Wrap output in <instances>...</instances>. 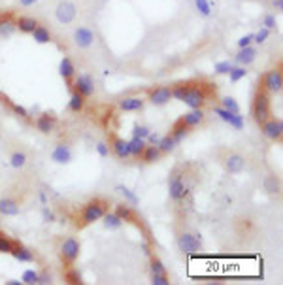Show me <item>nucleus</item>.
Instances as JSON below:
<instances>
[{
    "label": "nucleus",
    "instance_id": "nucleus-1",
    "mask_svg": "<svg viewBox=\"0 0 283 285\" xmlns=\"http://www.w3.org/2000/svg\"><path fill=\"white\" fill-rule=\"evenodd\" d=\"M108 212V202L104 199H93L89 200L83 210H81V216L77 219V229H85L94 221H100L102 216Z\"/></svg>",
    "mask_w": 283,
    "mask_h": 285
},
{
    "label": "nucleus",
    "instance_id": "nucleus-2",
    "mask_svg": "<svg viewBox=\"0 0 283 285\" xmlns=\"http://www.w3.org/2000/svg\"><path fill=\"white\" fill-rule=\"evenodd\" d=\"M270 93L265 91L263 87H259V91L255 93L253 98V106H251V113H253V119L257 121V125L265 123L266 119H270Z\"/></svg>",
    "mask_w": 283,
    "mask_h": 285
},
{
    "label": "nucleus",
    "instance_id": "nucleus-3",
    "mask_svg": "<svg viewBox=\"0 0 283 285\" xmlns=\"http://www.w3.org/2000/svg\"><path fill=\"white\" fill-rule=\"evenodd\" d=\"M79 251H81V246L77 242L76 238H66V240H62L59 248V257H60V263L64 265V268L68 267H74V263L77 261L79 257Z\"/></svg>",
    "mask_w": 283,
    "mask_h": 285
},
{
    "label": "nucleus",
    "instance_id": "nucleus-4",
    "mask_svg": "<svg viewBox=\"0 0 283 285\" xmlns=\"http://www.w3.org/2000/svg\"><path fill=\"white\" fill-rule=\"evenodd\" d=\"M183 102L187 104L191 110H197V108H204L208 102V93H206V85L204 83H198L189 89V93L185 95Z\"/></svg>",
    "mask_w": 283,
    "mask_h": 285
},
{
    "label": "nucleus",
    "instance_id": "nucleus-5",
    "mask_svg": "<svg viewBox=\"0 0 283 285\" xmlns=\"http://www.w3.org/2000/svg\"><path fill=\"white\" fill-rule=\"evenodd\" d=\"M187 185L183 182V176H181L178 170H174L170 176V180H168V195H170V199L174 202H181V200L187 197Z\"/></svg>",
    "mask_w": 283,
    "mask_h": 285
},
{
    "label": "nucleus",
    "instance_id": "nucleus-6",
    "mask_svg": "<svg viewBox=\"0 0 283 285\" xmlns=\"http://www.w3.org/2000/svg\"><path fill=\"white\" fill-rule=\"evenodd\" d=\"M76 15H77L76 4L70 2V0H60L59 4H57V8H55V19L59 21L60 25H70V23H74Z\"/></svg>",
    "mask_w": 283,
    "mask_h": 285
},
{
    "label": "nucleus",
    "instance_id": "nucleus-7",
    "mask_svg": "<svg viewBox=\"0 0 283 285\" xmlns=\"http://www.w3.org/2000/svg\"><path fill=\"white\" fill-rule=\"evenodd\" d=\"M261 87L268 91V93H282L283 89V74L280 68L268 70L263 79H261Z\"/></svg>",
    "mask_w": 283,
    "mask_h": 285
},
{
    "label": "nucleus",
    "instance_id": "nucleus-8",
    "mask_svg": "<svg viewBox=\"0 0 283 285\" xmlns=\"http://www.w3.org/2000/svg\"><path fill=\"white\" fill-rule=\"evenodd\" d=\"M176 244H178V250H180L181 253H187V255L197 253V251H200V248H202L200 238L191 233H181L180 236H178Z\"/></svg>",
    "mask_w": 283,
    "mask_h": 285
},
{
    "label": "nucleus",
    "instance_id": "nucleus-9",
    "mask_svg": "<svg viewBox=\"0 0 283 285\" xmlns=\"http://www.w3.org/2000/svg\"><path fill=\"white\" fill-rule=\"evenodd\" d=\"M261 127V132H263V136L268 140H272V142H280L283 136V123L282 119H266L265 123H261L259 125Z\"/></svg>",
    "mask_w": 283,
    "mask_h": 285
},
{
    "label": "nucleus",
    "instance_id": "nucleus-10",
    "mask_svg": "<svg viewBox=\"0 0 283 285\" xmlns=\"http://www.w3.org/2000/svg\"><path fill=\"white\" fill-rule=\"evenodd\" d=\"M72 89L77 91L81 96L89 98V96L94 95V79L91 78L89 74H79V76H76V79L72 81Z\"/></svg>",
    "mask_w": 283,
    "mask_h": 285
},
{
    "label": "nucleus",
    "instance_id": "nucleus-11",
    "mask_svg": "<svg viewBox=\"0 0 283 285\" xmlns=\"http://www.w3.org/2000/svg\"><path fill=\"white\" fill-rule=\"evenodd\" d=\"M223 164H225V170L229 174H240V172H244L248 161H246V157L244 155L232 151V153H229V155L223 159Z\"/></svg>",
    "mask_w": 283,
    "mask_h": 285
},
{
    "label": "nucleus",
    "instance_id": "nucleus-12",
    "mask_svg": "<svg viewBox=\"0 0 283 285\" xmlns=\"http://www.w3.org/2000/svg\"><path fill=\"white\" fill-rule=\"evenodd\" d=\"M74 43L79 49H89L94 43V32L89 26H77L74 30Z\"/></svg>",
    "mask_w": 283,
    "mask_h": 285
},
{
    "label": "nucleus",
    "instance_id": "nucleus-13",
    "mask_svg": "<svg viewBox=\"0 0 283 285\" xmlns=\"http://www.w3.org/2000/svg\"><path fill=\"white\" fill-rule=\"evenodd\" d=\"M149 102L153 104V106H164V104H168L172 100V91L170 87L166 85H161V87H155V89H149Z\"/></svg>",
    "mask_w": 283,
    "mask_h": 285
},
{
    "label": "nucleus",
    "instance_id": "nucleus-14",
    "mask_svg": "<svg viewBox=\"0 0 283 285\" xmlns=\"http://www.w3.org/2000/svg\"><path fill=\"white\" fill-rule=\"evenodd\" d=\"M110 151H112L117 159H121V161H127V159H130L129 142H127V140H123V138H119V136H115V134H112V138H110Z\"/></svg>",
    "mask_w": 283,
    "mask_h": 285
},
{
    "label": "nucleus",
    "instance_id": "nucleus-15",
    "mask_svg": "<svg viewBox=\"0 0 283 285\" xmlns=\"http://www.w3.org/2000/svg\"><path fill=\"white\" fill-rule=\"evenodd\" d=\"M117 217H119L123 223H134L138 229H142V221H138V216L134 214V210L130 204L127 202H121V204H115V210H113Z\"/></svg>",
    "mask_w": 283,
    "mask_h": 285
},
{
    "label": "nucleus",
    "instance_id": "nucleus-16",
    "mask_svg": "<svg viewBox=\"0 0 283 285\" xmlns=\"http://www.w3.org/2000/svg\"><path fill=\"white\" fill-rule=\"evenodd\" d=\"M255 59H257V47L255 45H248V47H240V51L236 53L234 59H232V64L249 66Z\"/></svg>",
    "mask_w": 283,
    "mask_h": 285
},
{
    "label": "nucleus",
    "instance_id": "nucleus-17",
    "mask_svg": "<svg viewBox=\"0 0 283 285\" xmlns=\"http://www.w3.org/2000/svg\"><path fill=\"white\" fill-rule=\"evenodd\" d=\"M72 159H74V153L68 144H59L51 151V161H55L57 164H68Z\"/></svg>",
    "mask_w": 283,
    "mask_h": 285
},
{
    "label": "nucleus",
    "instance_id": "nucleus-18",
    "mask_svg": "<svg viewBox=\"0 0 283 285\" xmlns=\"http://www.w3.org/2000/svg\"><path fill=\"white\" fill-rule=\"evenodd\" d=\"M59 74L64 78V81H66L68 89H72V78L76 76V64L72 62V59H70V57H62V59H60Z\"/></svg>",
    "mask_w": 283,
    "mask_h": 285
},
{
    "label": "nucleus",
    "instance_id": "nucleus-19",
    "mask_svg": "<svg viewBox=\"0 0 283 285\" xmlns=\"http://www.w3.org/2000/svg\"><path fill=\"white\" fill-rule=\"evenodd\" d=\"M9 255L19 263H32L34 261V253L19 242H13V248L9 251Z\"/></svg>",
    "mask_w": 283,
    "mask_h": 285
},
{
    "label": "nucleus",
    "instance_id": "nucleus-20",
    "mask_svg": "<svg viewBox=\"0 0 283 285\" xmlns=\"http://www.w3.org/2000/svg\"><path fill=\"white\" fill-rule=\"evenodd\" d=\"M146 106V100L142 96H125L119 102V108L123 112H142Z\"/></svg>",
    "mask_w": 283,
    "mask_h": 285
},
{
    "label": "nucleus",
    "instance_id": "nucleus-21",
    "mask_svg": "<svg viewBox=\"0 0 283 285\" xmlns=\"http://www.w3.org/2000/svg\"><path fill=\"white\" fill-rule=\"evenodd\" d=\"M180 119H181L183 123H185L187 127L195 129V127H198L200 123H204L206 115H204V112H202V108H197V110H189L187 113H183Z\"/></svg>",
    "mask_w": 283,
    "mask_h": 285
},
{
    "label": "nucleus",
    "instance_id": "nucleus-22",
    "mask_svg": "<svg viewBox=\"0 0 283 285\" xmlns=\"http://www.w3.org/2000/svg\"><path fill=\"white\" fill-rule=\"evenodd\" d=\"M19 212H21V206H19V202L15 199H0V214L6 217H15L19 216Z\"/></svg>",
    "mask_w": 283,
    "mask_h": 285
},
{
    "label": "nucleus",
    "instance_id": "nucleus-23",
    "mask_svg": "<svg viewBox=\"0 0 283 285\" xmlns=\"http://www.w3.org/2000/svg\"><path fill=\"white\" fill-rule=\"evenodd\" d=\"M55 123H57V119H55L53 115L42 113V115L36 119V129L40 130L42 134H51L53 129H55Z\"/></svg>",
    "mask_w": 283,
    "mask_h": 285
},
{
    "label": "nucleus",
    "instance_id": "nucleus-24",
    "mask_svg": "<svg viewBox=\"0 0 283 285\" xmlns=\"http://www.w3.org/2000/svg\"><path fill=\"white\" fill-rule=\"evenodd\" d=\"M189 132H191V127H187V125L181 121V119H178V121L174 123V127H172L170 136H172L174 140H176L178 144H180V142H183V140L187 138Z\"/></svg>",
    "mask_w": 283,
    "mask_h": 285
},
{
    "label": "nucleus",
    "instance_id": "nucleus-25",
    "mask_svg": "<svg viewBox=\"0 0 283 285\" xmlns=\"http://www.w3.org/2000/svg\"><path fill=\"white\" fill-rule=\"evenodd\" d=\"M85 96H81L77 91H72V95H70V100H68V110L74 113H79L83 112V108H85Z\"/></svg>",
    "mask_w": 283,
    "mask_h": 285
},
{
    "label": "nucleus",
    "instance_id": "nucleus-26",
    "mask_svg": "<svg viewBox=\"0 0 283 285\" xmlns=\"http://www.w3.org/2000/svg\"><path fill=\"white\" fill-rule=\"evenodd\" d=\"M36 26H38V21H36L34 17H26V15H23V17H19L17 21H15V28H19L23 34H30Z\"/></svg>",
    "mask_w": 283,
    "mask_h": 285
},
{
    "label": "nucleus",
    "instance_id": "nucleus-27",
    "mask_svg": "<svg viewBox=\"0 0 283 285\" xmlns=\"http://www.w3.org/2000/svg\"><path fill=\"white\" fill-rule=\"evenodd\" d=\"M263 187L268 195H278L280 191H282V183H280V178L274 176V174H270V176H266L265 182H263Z\"/></svg>",
    "mask_w": 283,
    "mask_h": 285
},
{
    "label": "nucleus",
    "instance_id": "nucleus-28",
    "mask_svg": "<svg viewBox=\"0 0 283 285\" xmlns=\"http://www.w3.org/2000/svg\"><path fill=\"white\" fill-rule=\"evenodd\" d=\"M195 9L200 17H212L214 15V2L212 0H195Z\"/></svg>",
    "mask_w": 283,
    "mask_h": 285
},
{
    "label": "nucleus",
    "instance_id": "nucleus-29",
    "mask_svg": "<svg viewBox=\"0 0 283 285\" xmlns=\"http://www.w3.org/2000/svg\"><path fill=\"white\" fill-rule=\"evenodd\" d=\"M193 87V81H181V83H176V85L172 87V98H176V100H180V102H183V98H185V95L189 93V89Z\"/></svg>",
    "mask_w": 283,
    "mask_h": 285
},
{
    "label": "nucleus",
    "instance_id": "nucleus-30",
    "mask_svg": "<svg viewBox=\"0 0 283 285\" xmlns=\"http://www.w3.org/2000/svg\"><path fill=\"white\" fill-rule=\"evenodd\" d=\"M62 278H64V282H66L68 285H83V278H81V274H79V270H76L74 267L64 268Z\"/></svg>",
    "mask_w": 283,
    "mask_h": 285
},
{
    "label": "nucleus",
    "instance_id": "nucleus-31",
    "mask_svg": "<svg viewBox=\"0 0 283 285\" xmlns=\"http://www.w3.org/2000/svg\"><path fill=\"white\" fill-rule=\"evenodd\" d=\"M102 221H104V227L110 229V231H119L121 227H123V221L117 217L115 212H106L102 216Z\"/></svg>",
    "mask_w": 283,
    "mask_h": 285
},
{
    "label": "nucleus",
    "instance_id": "nucleus-32",
    "mask_svg": "<svg viewBox=\"0 0 283 285\" xmlns=\"http://www.w3.org/2000/svg\"><path fill=\"white\" fill-rule=\"evenodd\" d=\"M30 34H32V38H34L36 43H49L51 42V32H49V28L42 26L40 23H38V26H36Z\"/></svg>",
    "mask_w": 283,
    "mask_h": 285
},
{
    "label": "nucleus",
    "instance_id": "nucleus-33",
    "mask_svg": "<svg viewBox=\"0 0 283 285\" xmlns=\"http://www.w3.org/2000/svg\"><path fill=\"white\" fill-rule=\"evenodd\" d=\"M161 155H163V153H161V149H159L157 146H149V144H147L146 149L142 151V159H144V163H147V164L157 163V161L161 159Z\"/></svg>",
    "mask_w": 283,
    "mask_h": 285
},
{
    "label": "nucleus",
    "instance_id": "nucleus-34",
    "mask_svg": "<svg viewBox=\"0 0 283 285\" xmlns=\"http://www.w3.org/2000/svg\"><path fill=\"white\" fill-rule=\"evenodd\" d=\"M146 140L142 138H136V136H132V140H129V149H130V157H134V159H140L142 157V151L146 149Z\"/></svg>",
    "mask_w": 283,
    "mask_h": 285
},
{
    "label": "nucleus",
    "instance_id": "nucleus-35",
    "mask_svg": "<svg viewBox=\"0 0 283 285\" xmlns=\"http://www.w3.org/2000/svg\"><path fill=\"white\" fill-rule=\"evenodd\" d=\"M157 147L161 149V153H172V151L178 147V142L172 138L170 134H166V136H161V140H159Z\"/></svg>",
    "mask_w": 283,
    "mask_h": 285
},
{
    "label": "nucleus",
    "instance_id": "nucleus-36",
    "mask_svg": "<svg viewBox=\"0 0 283 285\" xmlns=\"http://www.w3.org/2000/svg\"><path fill=\"white\" fill-rule=\"evenodd\" d=\"M229 79H231V83H238L240 79H244L246 76H248V70H246V66H238V64H232V68L229 70Z\"/></svg>",
    "mask_w": 283,
    "mask_h": 285
},
{
    "label": "nucleus",
    "instance_id": "nucleus-37",
    "mask_svg": "<svg viewBox=\"0 0 283 285\" xmlns=\"http://www.w3.org/2000/svg\"><path fill=\"white\" fill-rule=\"evenodd\" d=\"M26 161H28V157H26L25 151H13V153H11V157H9V164H11L15 170H19V168H25Z\"/></svg>",
    "mask_w": 283,
    "mask_h": 285
},
{
    "label": "nucleus",
    "instance_id": "nucleus-38",
    "mask_svg": "<svg viewBox=\"0 0 283 285\" xmlns=\"http://www.w3.org/2000/svg\"><path fill=\"white\" fill-rule=\"evenodd\" d=\"M115 191H117L119 195H123V197H125V200H129V204H132V206H136L138 202H140L136 195H134L129 187H125V185H117V187H115Z\"/></svg>",
    "mask_w": 283,
    "mask_h": 285
},
{
    "label": "nucleus",
    "instance_id": "nucleus-39",
    "mask_svg": "<svg viewBox=\"0 0 283 285\" xmlns=\"http://www.w3.org/2000/svg\"><path fill=\"white\" fill-rule=\"evenodd\" d=\"M221 106L232 113H240V106H238L234 96H223V98H221Z\"/></svg>",
    "mask_w": 283,
    "mask_h": 285
},
{
    "label": "nucleus",
    "instance_id": "nucleus-40",
    "mask_svg": "<svg viewBox=\"0 0 283 285\" xmlns=\"http://www.w3.org/2000/svg\"><path fill=\"white\" fill-rule=\"evenodd\" d=\"M15 32V21H2L0 23V38H9Z\"/></svg>",
    "mask_w": 283,
    "mask_h": 285
},
{
    "label": "nucleus",
    "instance_id": "nucleus-41",
    "mask_svg": "<svg viewBox=\"0 0 283 285\" xmlns=\"http://www.w3.org/2000/svg\"><path fill=\"white\" fill-rule=\"evenodd\" d=\"M149 270H151V274H166V267H164V263L159 257H151Z\"/></svg>",
    "mask_w": 283,
    "mask_h": 285
},
{
    "label": "nucleus",
    "instance_id": "nucleus-42",
    "mask_svg": "<svg viewBox=\"0 0 283 285\" xmlns=\"http://www.w3.org/2000/svg\"><path fill=\"white\" fill-rule=\"evenodd\" d=\"M21 282L26 285H38V272H36L34 268H28L23 272V276H21Z\"/></svg>",
    "mask_w": 283,
    "mask_h": 285
},
{
    "label": "nucleus",
    "instance_id": "nucleus-43",
    "mask_svg": "<svg viewBox=\"0 0 283 285\" xmlns=\"http://www.w3.org/2000/svg\"><path fill=\"white\" fill-rule=\"evenodd\" d=\"M11 248H13V240L4 233H0V253H9Z\"/></svg>",
    "mask_w": 283,
    "mask_h": 285
},
{
    "label": "nucleus",
    "instance_id": "nucleus-44",
    "mask_svg": "<svg viewBox=\"0 0 283 285\" xmlns=\"http://www.w3.org/2000/svg\"><path fill=\"white\" fill-rule=\"evenodd\" d=\"M214 113L221 119V121H225V123H229L232 119V115L234 113L232 112H229V110H225L223 106H214Z\"/></svg>",
    "mask_w": 283,
    "mask_h": 285
},
{
    "label": "nucleus",
    "instance_id": "nucleus-45",
    "mask_svg": "<svg viewBox=\"0 0 283 285\" xmlns=\"http://www.w3.org/2000/svg\"><path fill=\"white\" fill-rule=\"evenodd\" d=\"M232 68V61H219L215 62V74L217 76H223V74H229V70Z\"/></svg>",
    "mask_w": 283,
    "mask_h": 285
},
{
    "label": "nucleus",
    "instance_id": "nucleus-46",
    "mask_svg": "<svg viewBox=\"0 0 283 285\" xmlns=\"http://www.w3.org/2000/svg\"><path fill=\"white\" fill-rule=\"evenodd\" d=\"M268 38H270V30L265 28V26H261V30H259L257 34H253V42L261 45V43H265Z\"/></svg>",
    "mask_w": 283,
    "mask_h": 285
},
{
    "label": "nucleus",
    "instance_id": "nucleus-47",
    "mask_svg": "<svg viewBox=\"0 0 283 285\" xmlns=\"http://www.w3.org/2000/svg\"><path fill=\"white\" fill-rule=\"evenodd\" d=\"M149 132H151V130L147 129L146 125H134V129H132V136H136V138L146 140Z\"/></svg>",
    "mask_w": 283,
    "mask_h": 285
},
{
    "label": "nucleus",
    "instance_id": "nucleus-48",
    "mask_svg": "<svg viewBox=\"0 0 283 285\" xmlns=\"http://www.w3.org/2000/svg\"><path fill=\"white\" fill-rule=\"evenodd\" d=\"M229 125H231L234 130H242V129H244V125H246V121H244V115H240V113H234V115H232V119L229 121Z\"/></svg>",
    "mask_w": 283,
    "mask_h": 285
},
{
    "label": "nucleus",
    "instance_id": "nucleus-49",
    "mask_svg": "<svg viewBox=\"0 0 283 285\" xmlns=\"http://www.w3.org/2000/svg\"><path fill=\"white\" fill-rule=\"evenodd\" d=\"M151 284L153 285H170V278L166 274H151Z\"/></svg>",
    "mask_w": 283,
    "mask_h": 285
},
{
    "label": "nucleus",
    "instance_id": "nucleus-50",
    "mask_svg": "<svg viewBox=\"0 0 283 285\" xmlns=\"http://www.w3.org/2000/svg\"><path fill=\"white\" fill-rule=\"evenodd\" d=\"M276 25H278L276 15H272V13H266L265 17H263V26H265V28H268V30H274Z\"/></svg>",
    "mask_w": 283,
    "mask_h": 285
},
{
    "label": "nucleus",
    "instance_id": "nucleus-51",
    "mask_svg": "<svg viewBox=\"0 0 283 285\" xmlns=\"http://www.w3.org/2000/svg\"><path fill=\"white\" fill-rule=\"evenodd\" d=\"M96 153L102 157V159H106V157H110V144H106V142H98L96 144Z\"/></svg>",
    "mask_w": 283,
    "mask_h": 285
},
{
    "label": "nucleus",
    "instance_id": "nucleus-52",
    "mask_svg": "<svg viewBox=\"0 0 283 285\" xmlns=\"http://www.w3.org/2000/svg\"><path fill=\"white\" fill-rule=\"evenodd\" d=\"M55 219H57L55 214H53L51 210L43 204V208H42V221L43 223H55Z\"/></svg>",
    "mask_w": 283,
    "mask_h": 285
},
{
    "label": "nucleus",
    "instance_id": "nucleus-53",
    "mask_svg": "<svg viewBox=\"0 0 283 285\" xmlns=\"http://www.w3.org/2000/svg\"><path fill=\"white\" fill-rule=\"evenodd\" d=\"M11 110L17 113L19 117H23V119H28V117H30L28 110H26V108H23V106H19V104H11Z\"/></svg>",
    "mask_w": 283,
    "mask_h": 285
},
{
    "label": "nucleus",
    "instance_id": "nucleus-54",
    "mask_svg": "<svg viewBox=\"0 0 283 285\" xmlns=\"http://www.w3.org/2000/svg\"><path fill=\"white\" fill-rule=\"evenodd\" d=\"M53 282V276L49 272H38V285H49Z\"/></svg>",
    "mask_w": 283,
    "mask_h": 285
},
{
    "label": "nucleus",
    "instance_id": "nucleus-55",
    "mask_svg": "<svg viewBox=\"0 0 283 285\" xmlns=\"http://www.w3.org/2000/svg\"><path fill=\"white\" fill-rule=\"evenodd\" d=\"M159 140H161V136H159L157 132H153V130H151V132L147 134L146 144H149V146H157V144H159Z\"/></svg>",
    "mask_w": 283,
    "mask_h": 285
},
{
    "label": "nucleus",
    "instance_id": "nucleus-56",
    "mask_svg": "<svg viewBox=\"0 0 283 285\" xmlns=\"http://www.w3.org/2000/svg\"><path fill=\"white\" fill-rule=\"evenodd\" d=\"M251 43H253V34H246L238 40V47H248Z\"/></svg>",
    "mask_w": 283,
    "mask_h": 285
},
{
    "label": "nucleus",
    "instance_id": "nucleus-57",
    "mask_svg": "<svg viewBox=\"0 0 283 285\" xmlns=\"http://www.w3.org/2000/svg\"><path fill=\"white\" fill-rule=\"evenodd\" d=\"M38 0H19V4L23 6V8H30V6H34Z\"/></svg>",
    "mask_w": 283,
    "mask_h": 285
},
{
    "label": "nucleus",
    "instance_id": "nucleus-58",
    "mask_svg": "<svg viewBox=\"0 0 283 285\" xmlns=\"http://www.w3.org/2000/svg\"><path fill=\"white\" fill-rule=\"evenodd\" d=\"M272 6H274L276 11H282V9H283V0H274V2H272Z\"/></svg>",
    "mask_w": 283,
    "mask_h": 285
},
{
    "label": "nucleus",
    "instance_id": "nucleus-59",
    "mask_svg": "<svg viewBox=\"0 0 283 285\" xmlns=\"http://www.w3.org/2000/svg\"><path fill=\"white\" fill-rule=\"evenodd\" d=\"M38 199H40V202H42V204H47V197H45V193H43V191H40V193H38Z\"/></svg>",
    "mask_w": 283,
    "mask_h": 285
},
{
    "label": "nucleus",
    "instance_id": "nucleus-60",
    "mask_svg": "<svg viewBox=\"0 0 283 285\" xmlns=\"http://www.w3.org/2000/svg\"><path fill=\"white\" fill-rule=\"evenodd\" d=\"M11 19V13H0V23L2 21H9Z\"/></svg>",
    "mask_w": 283,
    "mask_h": 285
},
{
    "label": "nucleus",
    "instance_id": "nucleus-61",
    "mask_svg": "<svg viewBox=\"0 0 283 285\" xmlns=\"http://www.w3.org/2000/svg\"><path fill=\"white\" fill-rule=\"evenodd\" d=\"M6 284L8 285H23V282H21V280H8Z\"/></svg>",
    "mask_w": 283,
    "mask_h": 285
},
{
    "label": "nucleus",
    "instance_id": "nucleus-62",
    "mask_svg": "<svg viewBox=\"0 0 283 285\" xmlns=\"http://www.w3.org/2000/svg\"><path fill=\"white\" fill-rule=\"evenodd\" d=\"M142 250H144V253H146V255H149V257H151V250H149V246H147V244H142Z\"/></svg>",
    "mask_w": 283,
    "mask_h": 285
}]
</instances>
